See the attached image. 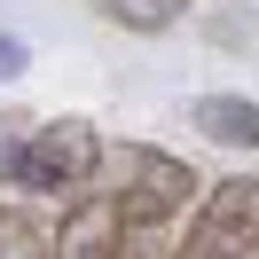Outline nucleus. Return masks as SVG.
I'll list each match as a JSON object with an SVG mask.
<instances>
[{"instance_id": "obj_5", "label": "nucleus", "mask_w": 259, "mask_h": 259, "mask_svg": "<svg viewBox=\"0 0 259 259\" xmlns=\"http://www.w3.org/2000/svg\"><path fill=\"white\" fill-rule=\"evenodd\" d=\"M189 126L204 134V142H220V149H259V102L204 95V102H189Z\"/></svg>"}, {"instance_id": "obj_10", "label": "nucleus", "mask_w": 259, "mask_h": 259, "mask_svg": "<svg viewBox=\"0 0 259 259\" xmlns=\"http://www.w3.org/2000/svg\"><path fill=\"white\" fill-rule=\"evenodd\" d=\"M24 63H32V48H24L16 32H0V87H8V79H24Z\"/></svg>"}, {"instance_id": "obj_6", "label": "nucleus", "mask_w": 259, "mask_h": 259, "mask_svg": "<svg viewBox=\"0 0 259 259\" xmlns=\"http://www.w3.org/2000/svg\"><path fill=\"white\" fill-rule=\"evenodd\" d=\"M95 8H102L110 24H126V32H173L196 0H95Z\"/></svg>"}, {"instance_id": "obj_1", "label": "nucleus", "mask_w": 259, "mask_h": 259, "mask_svg": "<svg viewBox=\"0 0 259 259\" xmlns=\"http://www.w3.org/2000/svg\"><path fill=\"white\" fill-rule=\"evenodd\" d=\"M102 189L118 196L126 228H173L181 212L204 196L189 157H173V149H149V142H126L118 157H102Z\"/></svg>"}, {"instance_id": "obj_8", "label": "nucleus", "mask_w": 259, "mask_h": 259, "mask_svg": "<svg viewBox=\"0 0 259 259\" xmlns=\"http://www.w3.org/2000/svg\"><path fill=\"white\" fill-rule=\"evenodd\" d=\"M118 259H181V243H173V228H126Z\"/></svg>"}, {"instance_id": "obj_7", "label": "nucleus", "mask_w": 259, "mask_h": 259, "mask_svg": "<svg viewBox=\"0 0 259 259\" xmlns=\"http://www.w3.org/2000/svg\"><path fill=\"white\" fill-rule=\"evenodd\" d=\"M0 259H55V236L24 204H0Z\"/></svg>"}, {"instance_id": "obj_4", "label": "nucleus", "mask_w": 259, "mask_h": 259, "mask_svg": "<svg viewBox=\"0 0 259 259\" xmlns=\"http://www.w3.org/2000/svg\"><path fill=\"white\" fill-rule=\"evenodd\" d=\"M118 243H126V212L110 189H87L55 228V259H118Z\"/></svg>"}, {"instance_id": "obj_3", "label": "nucleus", "mask_w": 259, "mask_h": 259, "mask_svg": "<svg viewBox=\"0 0 259 259\" xmlns=\"http://www.w3.org/2000/svg\"><path fill=\"white\" fill-rule=\"evenodd\" d=\"M181 259H259V181H220L196 196V220L181 236Z\"/></svg>"}, {"instance_id": "obj_9", "label": "nucleus", "mask_w": 259, "mask_h": 259, "mask_svg": "<svg viewBox=\"0 0 259 259\" xmlns=\"http://www.w3.org/2000/svg\"><path fill=\"white\" fill-rule=\"evenodd\" d=\"M24 134H32V118L8 110L0 118V189H16V157H24Z\"/></svg>"}, {"instance_id": "obj_2", "label": "nucleus", "mask_w": 259, "mask_h": 259, "mask_svg": "<svg viewBox=\"0 0 259 259\" xmlns=\"http://www.w3.org/2000/svg\"><path fill=\"white\" fill-rule=\"evenodd\" d=\"M102 134L87 118H32L24 134V157H16V189L32 196H87L102 181Z\"/></svg>"}]
</instances>
